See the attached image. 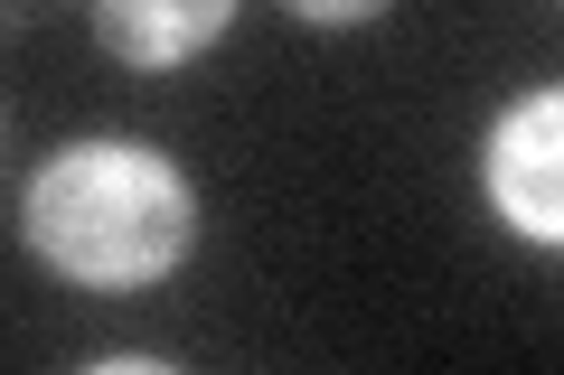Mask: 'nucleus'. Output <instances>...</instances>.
I'll return each instance as SVG.
<instances>
[{
    "instance_id": "obj_4",
    "label": "nucleus",
    "mask_w": 564,
    "mask_h": 375,
    "mask_svg": "<svg viewBox=\"0 0 564 375\" xmlns=\"http://www.w3.org/2000/svg\"><path fill=\"white\" fill-rule=\"evenodd\" d=\"M104 375H161V366H104Z\"/></svg>"
},
{
    "instance_id": "obj_2",
    "label": "nucleus",
    "mask_w": 564,
    "mask_h": 375,
    "mask_svg": "<svg viewBox=\"0 0 564 375\" xmlns=\"http://www.w3.org/2000/svg\"><path fill=\"white\" fill-rule=\"evenodd\" d=\"M499 207L527 225V235L564 244V95L527 103L499 132Z\"/></svg>"
},
{
    "instance_id": "obj_1",
    "label": "nucleus",
    "mask_w": 564,
    "mask_h": 375,
    "mask_svg": "<svg viewBox=\"0 0 564 375\" xmlns=\"http://www.w3.org/2000/svg\"><path fill=\"white\" fill-rule=\"evenodd\" d=\"M29 235L85 282H141L180 254L188 198H180V178L141 151H66L29 188Z\"/></svg>"
},
{
    "instance_id": "obj_3",
    "label": "nucleus",
    "mask_w": 564,
    "mask_h": 375,
    "mask_svg": "<svg viewBox=\"0 0 564 375\" xmlns=\"http://www.w3.org/2000/svg\"><path fill=\"white\" fill-rule=\"evenodd\" d=\"M226 10H104V38L132 47V57H180V47L217 38Z\"/></svg>"
}]
</instances>
